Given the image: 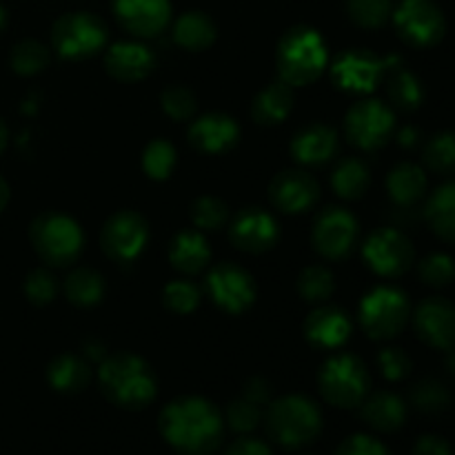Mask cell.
Returning <instances> with one entry per match:
<instances>
[{"mask_svg": "<svg viewBox=\"0 0 455 455\" xmlns=\"http://www.w3.org/2000/svg\"><path fill=\"white\" fill-rule=\"evenodd\" d=\"M158 431L180 455H213L225 440V418L200 395H182L160 411Z\"/></svg>", "mask_w": 455, "mask_h": 455, "instance_id": "1", "label": "cell"}, {"mask_svg": "<svg viewBox=\"0 0 455 455\" xmlns=\"http://www.w3.org/2000/svg\"><path fill=\"white\" fill-rule=\"evenodd\" d=\"M98 387L114 407L142 411L158 395V378L140 355L118 351L98 363Z\"/></svg>", "mask_w": 455, "mask_h": 455, "instance_id": "2", "label": "cell"}, {"mask_svg": "<svg viewBox=\"0 0 455 455\" xmlns=\"http://www.w3.org/2000/svg\"><path fill=\"white\" fill-rule=\"evenodd\" d=\"M329 67V49L318 29L296 25L283 34L275 49L278 78L291 87L315 83Z\"/></svg>", "mask_w": 455, "mask_h": 455, "instance_id": "3", "label": "cell"}, {"mask_svg": "<svg viewBox=\"0 0 455 455\" xmlns=\"http://www.w3.org/2000/svg\"><path fill=\"white\" fill-rule=\"evenodd\" d=\"M265 427L278 447L298 451L318 440L323 431V411L309 395L289 394L267 404Z\"/></svg>", "mask_w": 455, "mask_h": 455, "instance_id": "4", "label": "cell"}, {"mask_svg": "<svg viewBox=\"0 0 455 455\" xmlns=\"http://www.w3.org/2000/svg\"><path fill=\"white\" fill-rule=\"evenodd\" d=\"M29 240L40 260L49 267H69L80 258L84 234L78 222L60 212H44L31 222Z\"/></svg>", "mask_w": 455, "mask_h": 455, "instance_id": "5", "label": "cell"}, {"mask_svg": "<svg viewBox=\"0 0 455 455\" xmlns=\"http://www.w3.org/2000/svg\"><path fill=\"white\" fill-rule=\"evenodd\" d=\"M318 391L336 409L360 407L371 391L367 364L354 354L331 355L318 373Z\"/></svg>", "mask_w": 455, "mask_h": 455, "instance_id": "6", "label": "cell"}, {"mask_svg": "<svg viewBox=\"0 0 455 455\" xmlns=\"http://www.w3.org/2000/svg\"><path fill=\"white\" fill-rule=\"evenodd\" d=\"M358 320L371 340H394L411 320V302L403 289L380 284L360 300Z\"/></svg>", "mask_w": 455, "mask_h": 455, "instance_id": "7", "label": "cell"}, {"mask_svg": "<svg viewBox=\"0 0 455 455\" xmlns=\"http://www.w3.org/2000/svg\"><path fill=\"white\" fill-rule=\"evenodd\" d=\"M105 44V22L89 12L62 13L52 27V47L62 60H89V58L98 56Z\"/></svg>", "mask_w": 455, "mask_h": 455, "instance_id": "8", "label": "cell"}, {"mask_svg": "<svg viewBox=\"0 0 455 455\" xmlns=\"http://www.w3.org/2000/svg\"><path fill=\"white\" fill-rule=\"evenodd\" d=\"M403 65L398 56H378L369 49H347L331 62V78L347 93L369 96L387 78L391 69Z\"/></svg>", "mask_w": 455, "mask_h": 455, "instance_id": "9", "label": "cell"}, {"mask_svg": "<svg viewBox=\"0 0 455 455\" xmlns=\"http://www.w3.org/2000/svg\"><path fill=\"white\" fill-rule=\"evenodd\" d=\"M395 111L378 98H363L345 114L347 140L360 151H378L394 138Z\"/></svg>", "mask_w": 455, "mask_h": 455, "instance_id": "10", "label": "cell"}, {"mask_svg": "<svg viewBox=\"0 0 455 455\" xmlns=\"http://www.w3.org/2000/svg\"><path fill=\"white\" fill-rule=\"evenodd\" d=\"M400 40L413 49L435 47L444 38L447 20L434 0H403L391 13Z\"/></svg>", "mask_w": 455, "mask_h": 455, "instance_id": "11", "label": "cell"}, {"mask_svg": "<svg viewBox=\"0 0 455 455\" xmlns=\"http://www.w3.org/2000/svg\"><path fill=\"white\" fill-rule=\"evenodd\" d=\"M363 258L380 278H400L416 265V247L400 229L380 227L363 243Z\"/></svg>", "mask_w": 455, "mask_h": 455, "instance_id": "12", "label": "cell"}, {"mask_svg": "<svg viewBox=\"0 0 455 455\" xmlns=\"http://www.w3.org/2000/svg\"><path fill=\"white\" fill-rule=\"evenodd\" d=\"M204 291L222 314L229 315H240L251 309L258 296L253 275L235 262L213 265L204 278Z\"/></svg>", "mask_w": 455, "mask_h": 455, "instance_id": "13", "label": "cell"}, {"mask_svg": "<svg viewBox=\"0 0 455 455\" xmlns=\"http://www.w3.org/2000/svg\"><path fill=\"white\" fill-rule=\"evenodd\" d=\"M360 225L351 212L342 207H324L314 218L311 244L324 260L340 262L354 253L358 244Z\"/></svg>", "mask_w": 455, "mask_h": 455, "instance_id": "14", "label": "cell"}, {"mask_svg": "<svg viewBox=\"0 0 455 455\" xmlns=\"http://www.w3.org/2000/svg\"><path fill=\"white\" fill-rule=\"evenodd\" d=\"M149 243V222L132 209L116 212L107 218L100 231V249L109 260L127 265L142 256Z\"/></svg>", "mask_w": 455, "mask_h": 455, "instance_id": "15", "label": "cell"}, {"mask_svg": "<svg viewBox=\"0 0 455 455\" xmlns=\"http://www.w3.org/2000/svg\"><path fill=\"white\" fill-rule=\"evenodd\" d=\"M229 240L238 251L260 256L278 244L280 225L274 213H269L267 209H240L229 220Z\"/></svg>", "mask_w": 455, "mask_h": 455, "instance_id": "16", "label": "cell"}, {"mask_svg": "<svg viewBox=\"0 0 455 455\" xmlns=\"http://www.w3.org/2000/svg\"><path fill=\"white\" fill-rule=\"evenodd\" d=\"M416 336L435 351L455 347V305L443 296L425 298L411 311Z\"/></svg>", "mask_w": 455, "mask_h": 455, "instance_id": "17", "label": "cell"}, {"mask_svg": "<svg viewBox=\"0 0 455 455\" xmlns=\"http://www.w3.org/2000/svg\"><path fill=\"white\" fill-rule=\"evenodd\" d=\"M320 198V185L305 169H284L269 182V200L280 213H307Z\"/></svg>", "mask_w": 455, "mask_h": 455, "instance_id": "18", "label": "cell"}, {"mask_svg": "<svg viewBox=\"0 0 455 455\" xmlns=\"http://www.w3.org/2000/svg\"><path fill=\"white\" fill-rule=\"evenodd\" d=\"M114 16L118 25L133 38H156L172 22V3L169 0H114Z\"/></svg>", "mask_w": 455, "mask_h": 455, "instance_id": "19", "label": "cell"}, {"mask_svg": "<svg viewBox=\"0 0 455 455\" xmlns=\"http://www.w3.org/2000/svg\"><path fill=\"white\" fill-rule=\"evenodd\" d=\"M187 140L198 154H229L240 140V124L235 123L234 116L222 114V111H209L198 118H191Z\"/></svg>", "mask_w": 455, "mask_h": 455, "instance_id": "20", "label": "cell"}, {"mask_svg": "<svg viewBox=\"0 0 455 455\" xmlns=\"http://www.w3.org/2000/svg\"><path fill=\"white\" fill-rule=\"evenodd\" d=\"M307 342L318 351H338L347 345L354 331L349 314L336 305H318L302 324Z\"/></svg>", "mask_w": 455, "mask_h": 455, "instance_id": "21", "label": "cell"}, {"mask_svg": "<svg viewBox=\"0 0 455 455\" xmlns=\"http://www.w3.org/2000/svg\"><path fill=\"white\" fill-rule=\"evenodd\" d=\"M156 56L140 40H120L105 52V71L118 83H140L154 71Z\"/></svg>", "mask_w": 455, "mask_h": 455, "instance_id": "22", "label": "cell"}, {"mask_svg": "<svg viewBox=\"0 0 455 455\" xmlns=\"http://www.w3.org/2000/svg\"><path fill=\"white\" fill-rule=\"evenodd\" d=\"M338 145L340 142H338L336 129L324 123H311L296 132L289 151L302 167H324L336 158Z\"/></svg>", "mask_w": 455, "mask_h": 455, "instance_id": "23", "label": "cell"}, {"mask_svg": "<svg viewBox=\"0 0 455 455\" xmlns=\"http://www.w3.org/2000/svg\"><path fill=\"white\" fill-rule=\"evenodd\" d=\"M358 409L364 425L378 434H395L407 422V403L394 391L369 394Z\"/></svg>", "mask_w": 455, "mask_h": 455, "instance_id": "24", "label": "cell"}, {"mask_svg": "<svg viewBox=\"0 0 455 455\" xmlns=\"http://www.w3.org/2000/svg\"><path fill=\"white\" fill-rule=\"evenodd\" d=\"M169 265L182 275H198L212 262V249L198 229H182L169 243Z\"/></svg>", "mask_w": 455, "mask_h": 455, "instance_id": "25", "label": "cell"}, {"mask_svg": "<svg viewBox=\"0 0 455 455\" xmlns=\"http://www.w3.org/2000/svg\"><path fill=\"white\" fill-rule=\"evenodd\" d=\"M293 102H296V96H293L291 84L275 78L256 93L251 102V118L262 127H275L291 116Z\"/></svg>", "mask_w": 455, "mask_h": 455, "instance_id": "26", "label": "cell"}, {"mask_svg": "<svg viewBox=\"0 0 455 455\" xmlns=\"http://www.w3.org/2000/svg\"><path fill=\"white\" fill-rule=\"evenodd\" d=\"M429 189L427 172L416 163H400L387 176V194L398 207H416Z\"/></svg>", "mask_w": 455, "mask_h": 455, "instance_id": "27", "label": "cell"}, {"mask_svg": "<svg viewBox=\"0 0 455 455\" xmlns=\"http://www.w3.org/2000/svg\"><path fill=\"white\" fill-rule=\"evenodd\" d=\"M173 43L180 49L191 53L207 52L218 38V27L209 13L198 12H185L176 18L173 22Z\"/></svg>", "mask_w": 455, "mask_h": 455, "instance_id": "28", "label": "cell"}, {"mask_svg": "<svg viewBox=\"0 0 455 455\" xmlns=\"http://www.w3.org/2000/svg\"><path fill=\"white\" fill-rule=\"evenodd\" d=\"M92 378V367L84 355L60 354L47 367V382L58 394H80L87 389Z\"/></svg>", "mask_w": 455, "mask_h": 455, "instance_id": "29", "label": "cell"}, {"mask_svg": "<svg viewBox=\"0 0 455 455\" xmlns=\"http://www.w3.org/2000/svg\"><path fill=\"white\" fill-rule=\"evenodd\" d=\"M425 220L440 240L455 244V176L427 198Z\"/></svg>", "mask_w": 455, "mask_h": 455, "instance_id": "30", "label": "cell"}, {"mask_svg": "<svg viewBox=\"0 0 455 455\" xmlns=\"http://www.w3.org/2000/svg\"><path fill=\"white\" fill-rule=\"evenodd\" d=\"M387 98H389L387 105L394 111L411 114V111L420 109L422 102H425L422 80L413 71L404 69V65L395 67L387 74Z\"/></svg>", "mask_w": 455, "mask_h": 455, "instance_id": "31", "label": "cell"}, {"mask_svg": "<svg viewBox=\"0 0 455 455\" xmlns=\"http://www.w3.org/2000/svg\"><path fill=\"white\" fill-rule=\"evenodd\" d=\"M329 182H331V189L336 191V196H340L342 200H360L371 185V172L364 164V160L349 156V158L338 160Z\"/></svg>", "mask_w": 455, "mask_h": 455, "instance_id": "32", "label": "cell"}, {"mask_svg": "<svg viewBox=\"0 0 455 455\" xmlns=\"http://www.w3.org/2000/svg\"><path fill=\"white\" fill-rule=\"evenodd\" d=\"M62 293L78 309H92L105 298V278L89 267H78L65 278Z\"/></svg>", "mask_w": 455, "mask_h": 455, "instance_id": "33", "label": "cell"}, {"mask_svg": "<svg viewBox=\"0 0 455 455\" xmlns=\"http://www.w3.org/2000/svg\"><path fill=\"white\" fill-rule=\"evenodd\" d=\"M422 163L438 176H455V132H438L422 147Z\"/></svg>", "mask_w": 455, "mask_h": 455, "instance_id": "34", "label": "cell"}, {"mask_svg": "<svg viewBox=\"0 0 455 455\" xmlns=\"http://www.w3.org/2000/svg\"><path fill=\"white\" fill-rule=\"evenodd\" d=\"M296 289L309 305H324L336 291V278L324 265H309L298 275Z\"/></svg>", "mask_w": 455, "mask_h": 455, "instance_id": "35", "label": "cell"}, {"mask_svg": "<svg viewBox=\"0 0 455 455\" xmlns=\"http://www.w3.org/2000/svg\"><path fill=\"white\" fill-rule=\"evenodd\" d=\"M140 163H142V172H145V176L149 178V180L163 182L167 180V178L173 173V169H176L178 151L169 140H164V138H156V140H151L149 145L145 147Z\"/></svg>", "mask_w": 455, "mask_h": 455, "instance_id": "36", "label": "cell"}, {"mask_svg": "<svg viewBox=\"0 0 455 455\" xmlns=\"http://www.w3.org/2000/svg\"><path fill=\"white\" fill-rule=\"evenodd\" d=\"M52 62V53H49L47 44L40 40H20L13 44L12 53H9V65L18 76H36L44 71Z\"/></svg>", "mask_w": 455, "mask_h": 455, "instance_id": "37", "label": "cell"}, {"mask_svg": "<svg viewBox=\"0 0 455 455\" xmlns=\"http://www.w3.org/2000/svg\"><path fill=\"white\" fill-rule=\"evenodd\" d=\"M191 222L198 231H220L222 227L229 225V204L216 196H200L191 203L189 209Z\"/></svg>", "mask_w": 455, "mask_h": 455, "instance_id": "38", "label": "cell"}, {"mask_svg": "<svg viewBox=\"0 0 455 455\" xmlns=\"http://www.w3.org/2000/svg\"><path fill=\"white\" fill-rule=\"evenodd\" d=\"M203 300V291L196 287L191 280L178 278L164 284L163 289V305L164 309L172 311L176 315H189L194 314Z\"/></svg>", "mask_w": 455, "mask_h": 455, "instance_id": "39", "label": "cell"}, {"mask_svg": "<svg viewBox=\"0 0 455 455\" xmlns=\"http://www.w3.org/2000/svg\"><path fill=\"white\" fill-rule=\"evenodd\" d=\"M222 418H225V427H229L234 434L251 435L260 427V422L265 420V413H262L260 404L251 403V400L240 395V398L231 400L227 404Z\"/></svg>", "mask_w": 455, "mask_h": 455, "instance_id": "40", "label": "cell"}, {"mask_svg": "<svg viewBox=\"0 0 455 455\" xmlns=\"http://www.w3.org/2000/svg\"><path fill=\"white\" fill-rule=\"evenodd\" d=\"M347 16L363 29H380L391 20V0H347Z\"/></svg>", "mask_w": 455, "mask_h": 455, "instance_id": "41", "label": "cell"}, {"mask_svg": "<svg viewBox=\"0 0 455 455\" xmlns=\"http://www.w3.org/2000/svg\"><path fill=\"white\" fill-rule=\"evenodd\" d=\"M409 400H411L413 407L420 413H440L449 407L451 403V394H449L447 387L443 385L435 378H425V380L416 382L409 391Z\"/></svg>", "mask_w": 455, "mask_h": 455, "instance_id": "42", "label": "cell"}, {"mask_svg": "<svg viewBox=\"0 0 455 455\" xmlns=\"http://www.w3.org/2000/svg\"><path fill=\"white\" fill-rule=\"evenodd\" d=\"M160 107H163L164 116L176 123H187L196 116L198 109V98L185 84H169L163 93H160Z\"/></svg>", "mask_w": 455, "mask_h": 455, "instance_id": "43", "label": "cell"}, {"mask_svg": "<svg viewBox=\"0 0 455 455\" xmlns=\"http://www.w3.org/2000/svg\"><path fill=\"white\" fill-rule=\"evenodd\" d=\"M418 275L427 287L444 289L455 280V260L449 253L435 251L418 262Z\"/></svg>", "mask_w": 455, "mask_h": 455, "instance_id": "44", "label": "cell"}, {"mask_svg": "<svg viewBox=\"0 0 455 455\" xmlns=\"http://www.w3.org/2000/svg\"><path fill=\"white\" fill-rule=\"evenodd\" d=\"M25 296L31 305L44 307L56 300L58 280L49 269H34L25 278Z\"/></svg>", "mask_w": 455, "mask_h": 455, "instance_id": "45", "label": "cell"}, {"mask_svg": "<svg viewBox=\"0 0 455 455\" xmlns=\"http://www.w3.org/2000/svg\"><path fill=\"white\" fill-rule=\"evenodd\" d=\"M378 369L389 382H403L413 371V360L400 347H387L378 354Z\"/></svg>", "mask_w": 455, "mask_h": 455, "instance_id": "46", "label": "cell"}, {"mask_svg": "<svg viewBox=\"0 0 455 455\" xmlns=\"http://www.w3.org/2000/svg\"><path fill=\"white\" fill-rule=\"evenodd\" d=\"M336 455H391L389 449L378 438L369 434H355L342 440L340 447L336 449Z\"/></svg>", "mask_w": 455, "mask_h": 455, "instance_id": "47", "label": "cell"}, {"mask_svg": "<svg viewBox=\"0 0 455 455\" xmlns=\"http://www.w3.org/2000/svg\"><path fill=\"white\" fill-rule=\"evenodd\" d=\"M243 398L251 400V403L260 404V407H267V404L274 400V389H271L269 380L262 376H253L249 378L247 382L243 385Z\"/></svg>", "mask_w": 455, "mask_h": 455, "instance_id": "48", "label": "cell"}, {"mask_svg": "<svg viewBox=\"0 0 455 455\" xmlns=\"http://www.w3.org/2000/svg\"><path fill=\"white\" fill-rule=\"evenodd\" d=\"M225 455H274L271 447L267 443H262L260 438H253V435H240L238 440L227 447Z\"/></svg>", "mask_w": 455, "mask_h": 455, "instance_id": "49", "label": "cell"}, {"mask_svg": "<svg viewBox=\"0 0 455 455\" xmlns=\"http://www.w3.org/2000/svg\"><path fill=\"white\" fill-rule=\"evenodd\" d=\"M413 455H453L451 444L434 434L420 435L413 444Z\"/></svg>", "mask_w": 455, "mask_h": 455, "instance_id": "50", "label": "cell"}, {"mask_svg": "<svg viewBox=\"0 0 455 455\" xmlns=\"http://www.w3.org/2000/svg\"><path fill=\"white\" fill-rule=\"evenodd\" d=\"M398 142H400V147H404V149L418 147V145H420V132H418L416 127H411V124H409V127L400 129V132H398Z\"/></svg>", "mask_w": 455, "mask_h": 455, "instance_id": "51", "label": "cell"}, {"mask_svg": "<svg viewBox=\"0 0 455 455\" xmlns=\"http://www.w3.org/2000/svg\"><path fill=\"white\" fill-rule=\"evenodd\" d=\"M83 355L84 358L89 360V363H100L102 358H105V345H102V342H98V340H87L84 342V347H83Z\"/></svg>", "mask_w": 455, "mask_h": 455, "instance_id": "52", "label": "cell"}, {"mask_svg": "<svg viewBox=\"0 0 455 455\" xmlns=\"http://www.w3.org/2000/svg\"><path fill=\"white\" fill-rule=\"evenodd\" d=\"M7 203H9V185L0 178V213H3V209L7 207Z\"/></svg>", "mask_w": 455, "mask_h": 455, "instance_id": "53", "label": "cell"}, {"mask_svg": "<svg viewBox=\"0 0 455 455\" xmlns=\"http://www.w3.org/2000/svg\"><path fill=\"white\" fill-rule=\"evenodd\" d=\"M7 140H9V132L7 127H4L3 120H0V154H3L4 147H7Z\"/></svg>", "mask_w": 455, "mask_h": 455, "instance_id": "54", "label": "cell"}, {"mask_svg": "<svg viewBox=\"0 0 455 455\" xmlns=\"http://www.w3.org/2000/svg\"><path fill=\"white\" fill-rule=\"evenodd\" d=\"M444 354H447V369L455 376V347H453V349L444 351Z\"/></svg>", "mask_w": 455, "mask_h": 455, "instance_id": "55", "label": "cell"}, {"mask_svg": "<svg viewBox=\"0 0 455 455\" xmlns=\"http://www.w3.org/2000/svg\"><path fill=\"white\" fill-rule=\"evenodd\" d=\"M4 25H7V9H4L3 4H0V31L4 29Z\"/></svg>", "mask_w": 455, "mask_h": 455, "instance_id": "56", "label": "cell"}]
</instances>
